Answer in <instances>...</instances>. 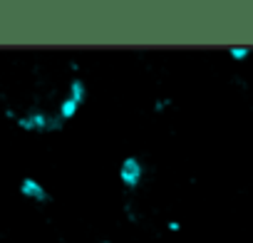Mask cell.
<instances>
[{
	"label": "cell",
	"mask_w": 253,
	"mask_h": 243,
	"mask_svg": "<svg viewBox=\"0 0 253 243\" xmlns=\"http://www.w3.org/2000/svg\"><path fill=\"white\" fill-rule=\"evenodd\" d=\"M8 117H13L15 127L28 134H52L65 127V122L57 117V112H45V109H28L20 114L8 112Z\"/></svg>",
	"instance_id": "1"
},
{
	"label": "cell",
	"mask_w": 253,
	"mask_h": 243,
	"mask_svg": "<svg viewBox=\"0 0 253 243\" xmlns=\"http://www.w3.org/2000/svg\"><path fill=\"white\" fill-rule=\"evenodd\" d=\"M167 228L176 233V231H181V223H179V221H169V223H167Z\"/></svg>",
	"instance_id": "7"
},
{
	"label": "cell",
	"mask_w": 253,
	"mask_h": 243,
	"mask_svg": "<svg viewBox=\"0 0 253 243\" xmlns=\"http://www.w3.org/2000/svg\"><path fill=\"white\" fill-rule=\"evenodd\" d=\"M251 55H253L251 47H243V45H233V47H228V57H231L233 62H246Z\"/></svg>",
	"instance_id": "5"
},
{
	"label": "cell",
	"mask_w": 253,
	"mask_h": 243,
	"mask_svg": "<svg viewBox=\"0 0 253 243\" xmlns=\"http://www.w3.org/2000/svg\"><path fill=\"white\" fill-rule=\"evenodd\" d=\"M171 104H174L171 97H159V99L154 102V112H157V114H164L167 109H171Z\"/></svg>",
	"instance_id": "6"
},
{
	"label": "cell",
	"mask_w": 253,
	"mask_h": 243,
	"mask_svg": "<svg viewBox=\"0 0 253 243\" xmlns=\"http://www.w3.org/2000/svg\"><path fill=\"white\" fill-rule=\"evenodd\" d=\"M18 191H20L23 199H28V201H33V203H40V206H47V203L52 201V196H50V191L45 189V184L38 181L35 176H23L20 184H18Z\"/></svg>",
	"instance_id": "4"
},
{
	"label": "cell",
	"mask_w": 253,
	"mask_h": 243,
	"mask_svg": "<svg viewBox=\"0 0 253 243\" xmlns=\"http://www.w3.org/2000/svg\"><path fill=\"white\" fill-rule=\"evenodd\" d=\"M99 243H114V241H99Z\"/></svg>",
	"instance_id": "8"
},
{
	"label": "cell",
	"mask_w": 253,
	"mask_h": 243,
	"mask_svg": "<svg viewBox=\"0 0 253 243\" xmlns=\"http://www.w3.org/2000/svg\"><path fill=\"white\" fill-rule=\"evenodd\" d=\"M87 99H89V87H87V82H84L82 77L70 80L67 92H65V97H62L60 104H57V117H60L62 122H72V119L80 114V109L84 107Z\"/></svg>",
	"instance_id": "2"
},
{
	"label": "cell",
	"mask_w": 253,
	"mask_h": 243,
	"mask_svg": "<svg viewBox=\"0 0 253 243\" xmlns=\"http://www.w3.org/2000/svg\"><path fill=\"white\" fill-rule=\"evenodd\" d=\"M144 176H147V166L137 154H129L119 162V184L126 191H137L144 184Z\"/></svg>",
	"instance_id": "3"
}]
</instances>
